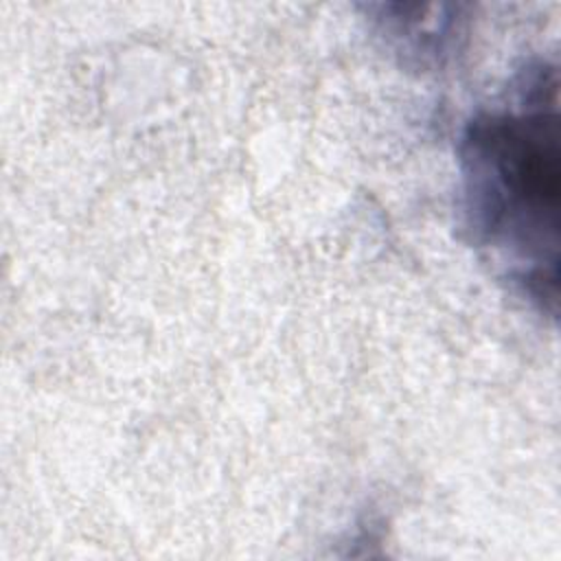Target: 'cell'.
<instances>
[{
	"instance_id": "6da1fadb",
	"label": "cell",
	"mask_w": 561,
	"mask_h": 561,
	"mask_svg": "<svg viewBox=\"0 0 561 561\" xmlns=\"http://www.w3.org/2000/svg\"><path fill=\"white\" fill-rule=\"evenodd\" d=\"M465 226L543 311L557 309V70L539 64L502 110L478 114L460 140Z\"/></svg>"
}]
</instances>
